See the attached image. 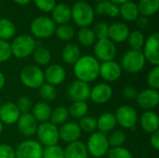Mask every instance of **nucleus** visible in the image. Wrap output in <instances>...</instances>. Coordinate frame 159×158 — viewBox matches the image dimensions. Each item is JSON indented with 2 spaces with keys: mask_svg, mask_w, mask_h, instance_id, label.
Here are the masks:
<instances>
[{
  "mask_svg": "<svg viewBox=\"0 0 159 158\" xmlns=\"http://www.w3.org/2000/svg\"><path fill=\"white\" fill-rule=\"evenodd\" d=\"M74 74L76 80L89 84L100 76V61L91 55L81 56L74 64Z\"/></svg>",
  "mask_w": 159,
  "mask_h": 158,
  "instance_id": "1",
  "label": "nucleus"
},
{
  "mask_svg": "<svg viewBox=\"0 0 159 158\" xmlns=\"http://www.w3.org/2000/svg\"><path fill=\"white\" fill-rule=\"evenodd\" d=\"M95 12L92 7L84 1H78L71 8V19L74 22L81 27H89L94 20Z\"/></svg>",
  "mask_w": 159,
  "mask_h": 158,
  "instance_id": "2",
  "label": "nucleus"
},
{
  "mask_svg": "<svg viewBox=\"0 0 159 158\" xmlns=\"http://www.w3.org/2000/svg\"><path fill=\"white\" fill-rule=\"evenodd\" d=\"M20 79L23 86L33 89H38L45 83L44 72L40 67L34 64L26 65L21 69Z\"/></svg>",
  "mask_w": 159,
  "mask_h": 158,
  "instance_id": "3",
  "label": "nucleus"
},
{
  "mask_svg": "<svg viewBox=\"0 0 159 158\" xmlns=\"http://www.w3.org/2000/svg\"><path fill=\"white\" fill-rule=\"evenodd\" d=\"M89 155L92 157L102 158L105 156L110 149L107 135L102 132H93L89 137L86 143Z\"/></svg>",
  "mask_w": 159,
  "mask_h": 158,
  "instance_id": "4",
  "label": "nucleus"
},
{
  "mask_svg": "<svg viewBox=\"0 0 159 158\" xmlns=\"http://www.w3.org/2000/svg\"><path fill=\"white\" fill-rule=\"evenodd\" d=\"M10 47L14 57L18 59H24L33 54L36 47V43L33 36L29 34H20L14 38Z\"/></svg>",
  "mask_w": 159,
  "mask_h": 158,
  "instance_id": "5",
  "label": "nucleus"
},
{
  "mask_svg": "<svg viewBox=\"0 0 159 158\" xmlns=\"http://www.w3.org/2000/svg\"><path fill=\"white\" fill-rule=\"evenodd\" d=\"M146 61L142 50H128L121 59V68L130 74H138L143 70Z\"/></svg>",
  "mask_w": 159,
  "mask_h": 158,
  "instance_id": "6",
  "label": "nucleus"
},
{
  "mask_svg": "<svg viewBox=\"0 0 159 158\" xmlns=\"http://www.w3.org/2000/svg\"><path fill=\"white\" fill-rule=\"evenodd\" d=\"M36 136L38 142L43 146H51L58 144L60 141L59 138V129L56 125L52 124L50 121L38 124L36 129Z\"/></svg>",
  "mask_w": 159,
  "mask_h": 158,
  "instance_id": "7",
  "label": "nucleus"
},
{
  "mask_svg": "<svg viewBox=\"0 0 159 158\" xmlns=\"http://www.w3.org/2000/svg\"><path fill=\"white\" fill-rule=\"evenodd\" d=\"M30 30L35 37L44 39L54 34L56 26L55 22L50 18L47 16H39L33 20Z\"/></svg>",
  "mask_w": 159,
  "mask_h": 158,
  "instance_id": "8",
  "label": "nucleus"
},
{
  "mask_svg": "<svg viewBox=\"0 0 159 158\" xmlns=\"http://www.w3.org/2000/svg\"><path fill=\"white\" fill-rule=\"evenodd\" d=\"M114 115L116 120V124L125 129H133L137 124L138 114L132 106L121 105L116 109Z\"/></svg>",
  "mask_w": 159,
  "mask_h": 158,
  "instance_id": "9",
  "label": "nucleus"
},
{
  "mask_svg": "<svg viewBox=\"0 0 159 158\" xmlns=\"http://www.w3.org/2000/svg\"><path fill=\"white\" fill-rule=\"evenodd\" d=\"M116 51V44L109 38L100 39L94 44V55L99 61H114Z\"/></svg>",
  "mask_w": 159,
  "mask_h": 158,
  "instance_id": "10",
  "label": "nucleus"
},
{
  "mask_svg": "<svg viewBox=\"0 0 159 158\" xmlns=\"http://www.w3.org/2000/svg\"><path fill=\"white\" fill-rule=\"evenodd\" d=\"M143 56L145 61L154 66H159V34H151L143 45Z\"/></svg>",
  "mask_w": 159,
  "mask_h": 158,
  "instance_id": "11",
  "label": "nucleus"
},
{
  "mask_svg": "<svg viewBox=\"0 0 159 158\" xmlns=\"http://www.w3.org/2000/svg\"><path fill=\"white\" fill-rule=\"evenodd\" d=\"M43 146L36 141L26 140L15 149L16 158H42Z\"/></svg>",
  "mask_w": 159,
  "mask_h": 158,
  "instance_id": "12",
  "label": "nucleus"
},
{
  "mask_svg": "<svg viewBox=\"0 0 159 158\" xmlns=\"http://www.w3.org/2000/svg\"><path fill=\"white\" fill-rule=\"evenodd\" d=\"M136 102L142 109L145 111H152L159 103L158 90L150 88H145L138 93Z\"/></svg>",
  "mask_w": 159,
  "mask_h": 158,
  "instance_id": "13",
  "label": "nucleus"
},
{
  "mask_svg": "<svg viewBox=\"0 0 159 158\" xmlns=\"http://www.w3.org/2000/svg\"><path fill=\"white\" fill-rule=\"evenodd\" d=\"M90 89L89 84L75 80L69 86L67 93L73 102H87L89 99Z\"/></svg>",
  "mask_w": 159,
  "mask_h": 158,
  "instance_id": "14",
  "label": "nucleus"
},
{
  "mask_svg": "<svg viewBox=\"0 0 159 158\" xmlns=\"http://www.w3.org/2000/svg\"><path fill=\"white\" fill-rule=\"evenodd\" d=\"M122 75V68L115 61L100 63V76L106 82H115Z\"/></svg>",
  "mask_w": 159,
  "mask_h": 158,
  "instance_id": "15",
  "label": "nucleus"
},
{
  "mask_svg": "<svg viewBox=\"0 0 159 158\" xmlns=\"http://www.w3.org/2000/svg\"><path fill=\"white\" fill-rule=\"evenodd\" d=\"M113 96V88L107 83H99L90 89L89 99L97 104L108 102Z\"/></svg>",
  "mask_w": 159,
  "mask_h": 158,
  "instance_id": "16",
  "label": "nucleus"
},
{
  "mask_svg": "<svg viewBox=\"0 0 159 158\" xmlns=\"http://www.w3.org/2000/svg\"><path fill=\"white\" fill-rule=\"evenodd\" d=\"M16 124L18 126L20 133L24 137H32L33 135H34L38 127V122L35 120L31 113L20 114Z\"/></svg>",
  "mask_w": 159,
  "mask_h": 158,
  "instance_id": "17",
  "label": "nucleus"
},
{
  "mask_svg": "<svg viewBox=\"0 0 159 158\" xmlns=\"http://www.w3.org/2000/svg\"><path fill=\"white\" fill-rule=\"evenodd\" d=\"M82 131L75 122H65L59 129V138L65 143L79 141Z\"/></svg>",
  "mask_w": 159,
  "mask_h": 158,
  "instance_id": "18",
  "label": "nucleus"
},
{
  "mask_svg": "<svg viewBox=\"0 0 159 158\" xmlns=\"http://www.w3.org/2000/svg\"><path fill=\"white\" fill-rule=\"evenodd\" d=\"M20 112L19 111L16 103L11 102H7L2 103L0 106V121L4 125H13L16 124Z\"/></svg>",
  "mask_w": 159,
  "mask_h": 158,
  "instance_id": "19",
  "label": "nucleus"
},
{
  "mask_svg": "<svg viewBox=\"0 0 159 158\" xmlns=\"http://www.w3.org/2000/svg\"><path fill=\"white\" fill-rule=\"evenodd\" d=\"M45 82L54 87L61 85L66 78V71L60 64H51L44 72Z\"/></svg>",
  "mask_w": 159,
  "mask_h": 158,
  "instance_id": "20",
  "label": "nucleus"
},
{
  "mask_svg": "<svg viewBox=\"0 0 159 158\" xmlns=\"http://www.w3.org/2000/svg\"><path fill=\"white\" fill-rule=\"evenodd\" d=\"M129 33V28L126 23L114 22L108 28V38L114 43H122L127 41Z\"/></svg>",
  "mask_w": 159,
  "mask_h": 158,
  "instance_id": "21",
  "label": "nucleus"
},
{
  "mask_svg": "<svg viewBox=\"0 0 159 158\" xmlns=\"http://www.w3.org/2000/svg\"><path fill=\"white\" fill-rule=\"evenodd\" d=\"M140 125L143 131L147 133H154L158 131L159 118L157 113L154 111H145L140 119Z\"/></svg>",
  "mask_w": 159,
  "mask_h": 158,
  "instance_id": "22",
  "label": "nucleus"
},
{
  "mask_svg": "<svg viewBox=\"0 0 159 158\" xmlns=\"http://www.w3.org/2000/svg\"><path fill=\"white\" fill-rule=\"evenodd\" d=\"M64 158H89L86 144L81 141L68 143L63 149Z\"/></svg>",
  "mask_w": 159,
  "mask_h": 158,
  "instance_id": "23",
  "label": "nucleus"
},
{
  "mask_svg": "<svg viewBox=\"0 0 159 158\" xmlns=\"http://www.w3.org/2000/svg\"><path fill=\"white\" fill-rule=\"evenodd\" d=\"M116 126V120L115 115L111 112H106L101 115L97 118V129L103 134L110 133L115 129Z\"/></svg>",
  "mask_w": 159,
  "mask_h": 158,
  "instance_id": "24",
  "label": "nucleus"
},
{
  "mask_svg": "<svg viewBox=\"0 0 159 158\" xmlns=\"http://www.w3.org/2000/svg\"><path fill=\"white\" fill-rule=\"evenodd\" d=\"M52 20L60 25L66 24L71 20V7L65 3H60L55 6L51 11Z\"/></svg>",
  "mask_w": 159,
  "mask_h": 158,
  "instance_id": "25",
  "label": "nucleus"
},
{
  "mask_svg": "<svg viewBox=\"0 0 159 158\" xmlns=\"http://www.w3.org/2000/svg\"><path fill=\"white\" fill-rule=\"evenodd\" d=\"M51 107L46 102H39L35 103L32 108V115L35 118V120L40 124L44 122L49 121L50 114H51Z\"/></svg>",
  "mask_w": 159,
  "mask_h": 158,
  "instance_id": "26",
  "label": "nucleus"
},
{
  "mask_svg": "<svg viewBox=\"0 0 159 158\" xmlns=\"http://www.w3.org/2000/svg\"><path fill=\"white\" fill-rule=\"evenodd\" d=\"M81 57V50L76 44H67L61 51L62 61L67 64H75Z\"/></svg>",
  "mask_w": 159,
  "mask_h": 158,
  "instance_id": "27",
  "label": "nucleus"
},
{
  "mask_svg": "<svg viewBox=\"0 0 159 158\" xmlns=\"http://www.w3.org/2000/svg\"><path fill=\"white\" fill-rule=\"evenodd\" d=\"M119 15H121V17L128 21L136 20V19L139 17V10L137 5L131 1L120 5Z\"/></svg>",
  "mask_w": 159,
  "mask_h": 158,
  "instance_id": "28",
  "label": "nucleus"
},
{
  "mask_svg": "<svg viewBox=\"0 0 159 158\" xmlns=\"http://www.w3.org/2000/svg\"><path fill=\"white\" fill-rule=\"evenodd\" d=\"M95 10L98 15H108L110 17H117L119 15V7L108 0L98 2Z\"/></svg>",
  "mask_w": 159,
  "mask_h": 158,
  "instance_id": "29",
  "label": "nucleus"
},
{
  "mask_svg": "<svg viewBox=\"0 0 159 158\" xmlns=\"http://www.w3.org/2000/svg\"><path fill=\"white\" fill-rule=\"evenodd\" d=\"M137 7L139 13H141L143 16L149 17L157 12L159 0H140Z\"/></svg>",
  "mask_w": 159,
  "mask_h": 158,
  "instance_id": "30",
  "label": "nucleus"
},
{
  "mask_svg": "<svg viewBox=\"0 0 159 158\" xmlns=\"http://www.w3.org/2000/svg\"><path fill=\"white\" fill-rule=\"evenodd\" d=\"M89 111V105L87 102H73L70 105L68 112L69 115H71L75 119H81L82 117L86 116Z\"/></svg>",
  "mask_w": 159,
  "mask_h": 158,
  "instance_id": "31",
  "label": "nucleus"
},
{
  "mask_svg": "<svg viewBox=\"0 0 159 158\" xmlns=\"http://www.w3.org/2000/svg\"><path fill=\"white\" fill-rule=\"evenodd\" d=\"M69 118L68 109L64 106H58L51 111L49 121L54 125H62Z\"/></svg>",
  "mask_w": 159,
  "mask_h": 158,
  "instance_id": "32",
  "label": "nucleus"
},
{
  "mask_svg": "<svg viewBox=\"0 0 159 158\" xmlns=\"http://www.w3.org/2000/svg\"><path fill=\"white\" fill-rule=\"evenodd\" d=\"M128 43L131 49L133 50H142L145 42L144 34L140 30H135L129 33L128 37Z\"/></svg>",
  "mask_w": 159,
  "mask_h": 158,
  "instance_id": "33",
  "label": "nucleus"
},
{
  "mask_svg": "<svg viewBox=\"0 0 159 158\" xmlns=\"http://www.w3.org/2000/svg\"><path fill=\"white\" fill-rule=\"evenodd\" d=\"M77 39L79 43L84 47H91L96 42V36L92 29L89 27L80 28L77 34Z\"/></svg>",
  "mask_w": 159,
  "mask_h": 158,
  "instance_id": "34",
  "label": "nucleus"
},
{
  "mask_svg": "<svg viewBox=\"0 0 159 158\" xmlns=\"http://www.w3.org/2000/svg\"><path fill=\"white\" fill-rule=\"evenodd\" d=\"M16 34V27L12 21L7 19H0V39L8 40Z\"/></svg>",
  "mask_w": 159,
  "mask_h": 158,
  "instance_id": "35",
  "label": "nucleus"
},
{
  "mask_svg": "<svg viewBox=\"0 0 159 158\" xmlns=\"http://www.w3.org/2000/svg\"><path fill=\"white\" fill-rule=\"evenodd\" d=\"M33 57L34 61L38 64V65H48L50 61H51V53L50 51L44 47H36L33 52Z\"/></svg>",
  "mask_w": 159,
  "mask_h": 158,
  "instance_id": "36",
  "label": "nucleus"
},
{
  "mask_svg": "<svg viewBox=\"0 0 159 158\" xmlns=\"http://www.w3.org/2000/svg\"><path fill=\"white\" fill-rule=\"evenodd\" d=\"M108 143L111 148L114 147H120L123 146L126 142V134L124 131L120 129H114L110 132L109 136L107 137Z\"/></svg>",
  "mask_w": 159,
  "mask_h": 158,
  "instance_id": "37",
  "label": "nucleus"
},
{
  "mask_svg": "<svg viewBox=\"0 0 159 158\" xmlns=\"http://www.w3.org/2000/svg\"><path fill=\"white\" fill-rule=\"evenodd\" d=\"M39 95L42 98L43 102H52L56 99L57 97V89L56 87L48 84V83H44L39 88Z\"/></svg>",
  "mask_w": 159,
  "mask_h": 158,
  "instance_id": "38",
  "label": "nucleus"
},
{
  "mask_svg": "<svg viewBox=\"0 0 159 158\" xmlns=\"http://www.w3.org/2000/svg\"><path fill=\"white\" fill-rule=\"evenodd\" d=\"M77 124L82 132L93 133L97 129V119L93 116L86 115L81 119H79Z\"/></svg>",
  "mask_w": 159,
  "mask_h": 158,
  "instance_id": "39",
  "label": "nucleus"
},
{
  "mask_svg": "<svg viewBox=\"0 0 159 158\" xmlns=\"http://www.w3.org/2000/svg\"><path fill=\"white\" fill-rule=\"evenodd\" d=\"M57 37L61 41H69L75 35V29L69 24H61L55 30Z\"/></svg>",
  "mask_w": 159,
  "mask_h": 158,
  "instance_id": "40",
  "label": "nucleus"
},
{
  "mask_svg": "<svg viewBox=\"0 0 159 158\" xmlns=\"http://www.w3.org/2000/svg\"><path fill=\"white\" fill-rule=\"evenodd\" d=\"M42 158H64L63 149L56 144L43 148Z\"/></svg>",
  "mask_w": 159,
  "mask_h": 158,
  "instance_id": "41",
  "label": "nucleus"
},
{
  "mask_svg": "<svg viewBox=\"0 0 159 158\" xmlns=\"http://www.w3.org/2000/svg\"><path fill=\"white\" fill-rule=\"evenodd\" d=\"M108 158H133L132 154L124 146L114 147L109 149L107 153Z\"/></svg>",
  "mask_w": 159,
  "mask_h": 158,
  "instance_id": "42",
  "label": "nucleus"
},
{
  "mask_svg": "<svg viewBox=\"0 0 159 158\" xmlns=\"http://www.w3.org/2000/svg\"><path fill=\"white\" fill-rule=\"evenodd\" d=\"M147 84L150 88L158 90L159 88V66H154V68L148 73L146 78Z\"/></svg>",
  "mask_w": 159,
  "mask_h": 158,
  "instance_id": "43",
  "label": "nucleus"
},
{
  "mask_svg": "<svg viewBox=\"0 0 159 158\" xmlns=\"http://www.w3.org/2000/svg\"><path fill=\"white\" fill-rule=\"evenodd\" d=\"M12 56L10 44L5 40L0 39V63L6 62Z\"/></svg>",
  "mask_w": 159,
  "mask_h": 158,
  "instance_id": "44",
  "label": "nucleus"
},
{
  "mask_svg": "<svg viewBox=\"0 0 159 158\" xmlns=\"http://www.w3.org/2000/svg\"><path fill=\"white\" fill-rule=\"evenodd\" d=\"M19 111L20 112V114H24V113H30L32 108H33V103L32 101L30 100V98H28L27 96H21L17 103H16Z\"/></svg>",
  "mask_w": 159,
  "mask_h": 158,
  "instance_id": "45",
  "label": "nucleus"
},
{
  "mask_svg": "<svg viewBox=\"0 0 159 158\" xmlns=\"http://www.w3.org/2000/svg\"><path fill=\"white\" fill-rule=\"evenodd\" d=\"M108 28L109 26L105 22H99L96 24L93 32L96 36V39H105L108 38Z\"/></svg>",
  "mask_w": 159,
  "mask_h": 158,
  "instance_id": "46",
  "label": "nucleus"
},
{
  "mask_svg": "<svg viewBox=\"0 0 159 158\" xmlns=\"http://www.w3.org/2000/svg\"><path fill=\"white\" fill-rule=\"evenodd\" d=\"M36 7L44 12H51L55 7L56 0H34Z\"/></svg>",
  "mask_w": 159,
  "mask_h": 158,
  "instance_id": "47",
  "label": "nucleus"
},
{
  "mask_svg": "<svg viewBox=\"0 0 159 158\" xmlns=\"http://www.w3.org/2000/svg\"><path fill=\"white\" fill-rule=\"evenodd\" d=\"M0 158H16L15 149L9 144H0Z\"/></svg>",
  "mask_w": 159,
  "mask_h": 158,
  "instance_id": "48",
  "label": "nucleus"
},
{
  "mask_svg": "<svg viewBox=\"0 0 159 158\" xmlns=\"http://www.w3.org/2000/svg\"><path fill=\"white\" fill-rule=\"evenodd\" d=\"M139 91L138 89L133 87V86H127L123 88V95L127 100L132 101V100H136L137 95H138Z\"/></svg>",
  "mask_w": 159,
  "mask_h": 158,
  "instance_id": "49",
  "label": "nucleus"
},
{
  "mask_svg": "<svg viewBox=\"0 0 159 158\" xmlns=\"http://www.w3.org/2000/svg\"><path fill=\"white\" fill-rule=\"evenodd\" d=\"M150 143L155 150H159V130L151 134Z\"/></svg>",
  "mask_w": 159,
  "mask_h": 158,
  "instance_id": "50",
  "label": "nucleus"
},
{
  "mask_svg": "<svg viewBox=\"0 0 159 158\" xmlns=\"http://www.w3.org/2000/svg\"><path fill=\"white\" fill-rule=\"evenodd\" d=\"M148 17H145V16H140L136 19V25L140 28V29H144L147 27L148 25Z\"/></svg>",
  "mask_w": 159,
  "mask_h": 158,
  "instance_id": "51",
  "label": "nucleus"
},
{
  "mask_svg": "<svg viewBox=\"0 0 159 158\" xmlns=\"http://www.w3.org/2000/svg\"><path fill=\"white\" fill-rule=\"evenodd\" d=\"M5 84H6V77L4 75V74L0 72V90L4 88Z\"/></svg>",
  "mask_w": 159,
  "mask_h": 158,
  "instance_id": "52",
  "label": "nucleus"
},
{
  "mask_svg": "<svg viewBox=\"0 0 159 158\" xmlns=\"http://www.w3.org/2000/svg\"><path fill=\"white\" fill-rule=\"evenodd\" d=\"M15 3L19 4V5H27L29 4L32 0H13Z\"/></svg>",
  "mask_w": 159,
  "mask_h": 158,
  "instance_id": "53",
  "label": "nucleus"
},
{
  "mask_svg": "<svg viewBox=\"0 0 159 158\" xmlns=\"http://www.w3.org/2000/svg\"><path fill=\"white\" fill-rule=\"evenodd\" d=\"M129 1H130V0H111V2L112 3H114V4H116V5H122V4H124V3H126V2H129Z\"/></svg>",
  "mask_w": 159,
  "mask_h": 158,
  "instance_id": "54",
  "label": "nucleus"
},
{
  "mask_svg": "<svg viewBox=\"0 0 159 158\" xmlns=\"http://www.w3.org/2000/svg\"><path fill=\"white\" fill-rule=\"evenodd\" d=\"M3 131V124H2V122L0 121V133Z\"/></svg>",
  "mask_w": 159,
  "mask_h": 158,
  "instance_id": "55",
  "label": "nucleus"
},
{
  "mask_svg": "<svg viewBox=\"0 0 159 158\" xmlns=\"http://www.w3.org/2000/svg\"><path fill=\"white\" fill-rule=\"evenodd\" d=\"M95 1H98V2H101V1H103V0H95Z\"/></svg>",
  "mask_w": 159,
  "mask_h": 158,
  "instance_id": "56",
  "label": "nucleus"
},
{
  "mask_svg": "<svg viewBox=\"0 0 159 158\" xmlns=\"http://www.w3.org/2000/svg\"><path fill=\"white\" fill-rule=\"evenodd\" d=\"M1 104H2V102H1V100H0V106H1Z\"/></svg>",
  "mask_w": 159,
  "mask_h": 158,
  "instance_id": "57",
  "label": "nucleus"
}]
</instances>
